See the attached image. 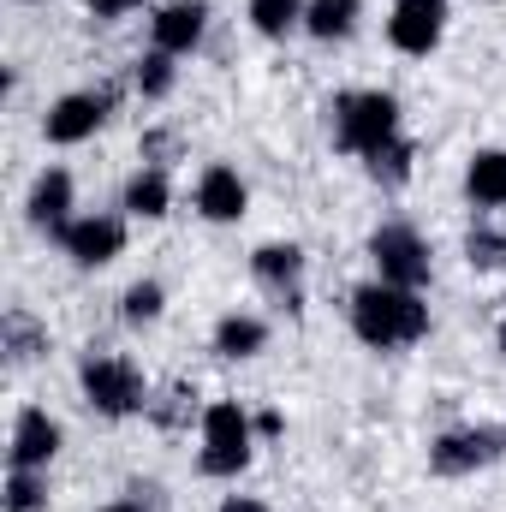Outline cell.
Wrapping results in <instances>:
<instances>
[{
	"label": "cell",
	"mask_w": 506,
	"mask_h": 512,
	"mask_svg": "<svg viewBox=\"0 0 506 512\" xmlns=\"http://www.w3.org/2000/svg\"><path fill=\"white\" fill-rule=\"evenodd\" d=\"M280 429H286L280 411H262V417H256V435H280Z\"/></svg>",
	"instance_id": "28"
},
{
	"label": "cell",
	"mask_w": 506,
	"mask_h": 512,
	"mask_svg": "<svg viewBox=\"0 0 506 512\" xmlns=\"http://www.w3.org/2000/svg\"><path fill=\"white\" fill-rule=\"evenodd\" d=\"M501 453H506V429L471 423V429H447V435L429 447V471H435V477H471V471H489Z\"/></svg>",
	"instance_id": "6"
},
{
	"label": "cell",
	"mask_w": 506,
	"mask_h": 512,
	"mask_svg": "<svg viewBox=\"0 0 506 512\" xmlns=\"http://www.w3.org/2000/svg\"><path fill=\"white\" fill-rule=\"evenodd\" d=\"M399 137V102L387 90H352L334 102V143L346 155H381L387 143Z\"/></svg>",
	"instance_id": "2"
},
{
	"label": "cell",
	"mask_w": 506,
	"mask_h": 512,
	"mask_svg": "<svg viewBox=\"0 0 506 512\" xmlns=\"http://www.w3.org/2000/svg\"><path fill=\"white\" fill-rule=\"evenodd\" d=\"M131 84H137V96H143V102H161V96H173V84H179V66H173V54L149 48V54L137 60V72H131Z\"/></svg>",
	"instance_id": "19"
},
{
	"label": "cell",
	"mask_w": 506,
	"mask_h": 512,
	"mask_svg": "<svg viewBox=\"0 0 506 512\" xmlns=\"http://www.w3.org/2000/svg\"><path fill=\"white\" fill-rule=\"evenodd\" d=\"M256 447V417L239 405V399H215L203 405V477H239L251 465Z\"/></svg>",
	"instance_id": "4"
},
{
	"label": "cell",
	"mask_w": 506,
	"mask_h": 512,
	"mask_svg": "<svg viewBox=\"0 0 506 512\" xmlns=\"http://www.w3.org/2000/svg\"><path fill=\"white\" fill-rule=\"evenodd\" d=\"M495 340H501V352H506V316H501V328H495Z\"/></svg>",
	"instance_id": "30"
},
{
	"label": "cell",
	"mask_w": 506,
	"mask_h": 512,
	"mask_svg": "<svg viewBox=\"0 0 506 512\" xmlns=\"http://www.w3.org/2000/svg\"><path fill=\"white\" fill-rule=\"evenodd\" d=\"M245 203H251V191H245V179L233 173V167H203V179H197V215L203 221H215V227H227V221H239L245 215Z\"/></svg>",
	"instance_id": "14"
},
{
	"label": "cell",
	"mask_w": 506,
	"mask_h": 512,
	"mask_svg": "<svg viewBox=\"0 0 506 512\" xmlns=\"http://www.w3.org/2000/svg\"><path fill=\"white\" fill-rule=\"evenodd\" d=\"M108 114H114V90H72L42 114V137L48 143H84L108 126Z\"/></svg>",
	"instance_id": "8"
},
{
	"label": "cell",
	"mask_w": 506,
	"mask_h": 512,
	"mask_svg": "<svg viewBox=\"0 0 506 512\" xmlns=\"http://www.w3.org/2000/svg\"><path fill=\"white\" fill-rule=\"evenodd\" d=\"M352 334L376 352H399V346H417L429 334V304L423 292L411 286H387V280H370L352 292Z\"/></svg>",
	"instance_id": "1"
},
{
	"label": "cell",
	"mask_w": 506,
	"mask_h": 512,
	"mask_svg": "<svg viewBox=\"0 0 506 512\" xmlns=\"http://www.w3.org/2000/svg\"><path fill=\"white\" fill-rule=\"evenodd\" d=\"M161 310H167V292H161V280H137V286H126V298H120V316H126L131 328H149V322H161Z\"/></svg>",
	"instance_id": "23"
},
{
	"label": "cell",
	"mask_w": 506,
	"mask_h": 512,
	"mask_svg": "<svg viewBox=\"0 0 506 512\" xmlns=\"http://www.w3.org/2000/svg\"><path fill=\"white\" fill-rule=\"evenodd\" d=\"M143 0H90V18H102V24H114V18H126V12H137Z\"/></svg>",
	"instance_id": "26"
},
{
	"label": "cell",
	"mask_w": 506,
	"mask_h": 512,
	"mask_svg": "<svg viewBox=\"0 0 506 512\" xmlns=\"http://www.w3.org/2000/svg\"><path fill=\"white\" fill-rule=\"evenodd\" d=\"M251 274L292 310V316H304V251H298V245H256Z\"/></svg>",
	"instance_id": "10"
},
{
	"label": "cell",
	"mask_w": 506,
	"mask_h": 512,
	"mask_svg": "<svg viewBox=\"0 0 506 512\" xmlns=\"http://www.w3.org/2000/svg\"><path fill=\"white\" fill-rule=\"evenodd\" d=\"M358 0H304V30L316 42H346L358 30Z\"/></svg>",
	"instance_id": "17"
},
{
	"label": "cell",
	"mask_w": 506,
	"mask_h": 512,
	"mask_svg": "<svg viewBox=\"0 0 506 512\" xmlns=\"http://www.w3.org/2000/svg\"><path fill=\"white\" fill-rule=\"evenodd\" d=\"M6 512H48V477L42 471H6Z\"/></svg>",
	"instance_id": "22"
},
{
	"label": "cell",
	"mask_w": 506,
	"mask_h": 512,
	"mask_svg": "<svg viewBox=\"0 0 506 512\" xmlns=\"http://www.w3.org/2000/svg\"><path fill=\"white\" fill-rule=\"evenodd\" d=\"M268 346V322H256V316H221L215 322V358H256Z\"/></svg>",
	"instance_id": "18"
},
{
	"label": "cell",
	"mask_w": 506,
	"mask_h": 512,
	"mask_svg": "<svg viewBox=\"0 0 506 512\" xmlns=\"http://www.w3.org/2000/svg\"><path fill=\"white\" fill-rule=\"evenodd\" d=\"M465 197H471V209H506V149H477L471 155Z\"/></svg>",
	"instance_id": "15"
},
{
	"label": "cell",
	"mask_w": 506,
	"mask_h": 512,
	"mask_svg": "<svg viewBox=\"0 0 506 512\" xmlns=\"http://www.w3.org/2000/svg\"><path fill=\"white\" fill-rule=\"evenodd\" d=\"M78 387H84V399H90V411L96 417H137L143 405H149V387H143V370L120 358V352H90L84 364H78Z\"/></svg>",
	"instance_id": "3"
},
{
	"label": "cell",
	"mask_w": 506,
	"mask_h": 512,
	"mask_svg": "<svg viewBox=\"0 0 506 512\" xmlns=\"http://www.w3.org/2000/svg\"><path fill=\"white\" fill-rule=\"evenodd\" d=\"M221 512H268V507H262L256 495H227V501H221Z\"/></svg>",
	"instance_id": "27"
},
{
	"label": "cell",
	"mask_w": 506,
	"mask_h": 512,
	"mask_svg": "<svg viewBox=\"0 0 506 512\" xmlns=\"http://www.w3.org/2000/svg\"><path fill=\"white\" fill-rule=\"evenodd\" d=\"M0 334H6V358H12V364H30V358H42V352H48V328H36L24 310H6Z\"/></svg>",
	"instance_id": "20"
},
{
	"label": "cell",
	"mask_w": 506,
	"mask_h": 512,
	"mask_svg": "<svg viewBox=\"0 0 506 512\" xmlns=\"http://www.w3.org/2000/svg\"><path fill=\"white\" fill-rule=\"evenodd\" d=\"M203 30H209V0H167L155 18H149V36H155V48L161 54H191L197 42H203Z\"/></svg>",
	"instance_id": "12"
},
{
	"label": "cell",
	"mask_w": 506,
	"mask_h": 512,
	"mask_svg": "<svg viewBox=\"0 0 506 512\" xmlns=\"http://www.w3.org/2000/svg\"><path fill=\"white\" fill-rule=\"evenodd\" d=\"M251 24L256 36H292L298 24H304V0H251Z\"/></svg>",
	"instance_id": "21"
},
{
	"label": "cell",
	"mask_w": 506,
	"mask_h": 512,
	"mask_svg": "<svg viewBox=\"0 0 506 512\" xmlns=\"http://www.w3.org/2000/svg\"><path fill=\"white\" fill-rule=\"evenodd\" d=\"M137 495H143V489H131L126 501H114V507H102V512H143V501H137Z\"/></svg>",
	"instance_id": "29"
},
{
	"label": "cell",
	"mask_w": 506,
	"mask_h": 512,
	"mask_svg": "<svg viewBox=\"0 0 506 512\" xmlns=\"http://www.w3.org/2000/svg\"><path fill=\"white\" fill-rule=\"evenodd\" d=\"M24 215H30V227L36 233H66V221H72V173L66 167H42L36 173V185H30V203H24Z\"/></svg>",
	"instance_id": "13"
},
{
	"label": "cell",
	"mask_w": 506,
	"mask_h": 512,
	"mask_svg": "<svg viewBox=\"0 0 506 512\" xmlns=\"http://www.w3.org/2000/svg\"><path fill=\"white\" fill-rule=\"evenodd\" d=\"M370 256H376V280H387V286H411V292L429 286V245H423L417 227H405V221L376 227L370 233Z\"/></svg>",
	"instance_id": "5"
},
{
	"label": "cell",
	"mask_w": 506,
	"mask_h": 512,
	"mask_svg": "<svg viewBox=\"0 0 506 512\" xmlns=\"http://www.w3.org/2000/svg\"><path fill=\"white\" fill-rule=\"evenodd\" d=\"M60 251L72 256L78 268H108L114 256L126 251V221L120 215H72L60 233Z\"/></svg>",
	"instance_id": "9"
},
{
	"label": "cell",
	"mask_w": 506,
	"mask_h": 512,
	"mask_svg": "<svg viewBox=\"0 0 506 512\" xmlns=\"http://www.w3.org/2000/svg\"><path fill=\"white\" fill-rule=\"evenodd\" d=\"M465 256H471V268H506V227L477 221V227L465 233Z\"/></svg>",
	"instance_id": "24"
},
{
	"label": "cell",
	"mask_w": 506,
	"mask_h": 512,
	"mask_svg": "<svg viewBox=\"0 0 506 512\" xmlns=\"http://www.w3.org/2000/svg\"><path fill=\"white\" fill-rule=\"evenodd\" d=\"M54 453H60V423H54L42 405H24V411L12 417V447H6V459H12L18 471H48Z\"/></svg>",
	"instance_id": "11"
},
{
	"label": "cell",
	"mask_w": 506,
	"mask_h": 512,
	"mask_svg": "<svg viewBox=\"0 0 506 512\" xmlns=\"http://www.w3.org/2000/svg\"><path fill=\"white\" fill-rule=\"evenodd\" d=\"M411 161H417V149H411L405 137H393L381 155H370V173H376L381 185L393 191V185H405V179H411Z\"/></svg>",
	"instance_id": "25"
},
{
	"label": "cell",
	"mask_w": 506,
	"mask_h": 512,
	"mask_svg": "<svg viewBox=\"0 0 506 512\" xmlns=\"http://www.w3.org/2000/svg\"><path fill=\"white\" fill-rule=\"evenodd\" d=\"M173 209V185H167V173L161 167H137L126 179V215L137 221H161Z\"/></svg>",
	"instance_id": "16"
},
{
	"label": "cell",
	"mask_w": 506,
	"mask_h": 512,
	"mask_svg": "<svg viewBox=\"0 0 506 512\" xmlns=\"http://www.w3.org/2000/svg\"><path fill=\"white\" fill-rule=\"evenodd\" d=\"M441 36H447V0H393V12H387V42H393L399 54L423 60V54L441 48Z\"/></svg>",
	"instance_id": "7"
}]
</instances>
